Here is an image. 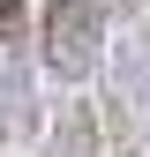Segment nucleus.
I'll return each mask as SVG.
<instances>
[{
	"mask_svg": "<svg viewBox=\"0 0 150 157\" xmlns=\"http://www.w3.org/2000/svg\"><path fill=\"white\" fill-rule=\"evenodd\" d=\"M38 67L53 82H90L105 67V0H38Z\"/></svg>",
	"mask_w": 150,
	"mask_h": 157,
	"instance_id": "obj_1",
	"label": "nucleus"
},
{
	"mask_svg": "<svg viewBox=\"0 0 150 157\" xmlns=\"http://www.w3.org/2000/svg\"><path fill=\"white\" fill-rule=\"evenodd\" d=\"M23 37H30V8L23 0H0V52H15Z\"/></svg>",
	"mask_w": 150,
	"mask_h": 157,
	"instance_id": "obj_2",
	"label": "nucleus"
}]
</instances>
